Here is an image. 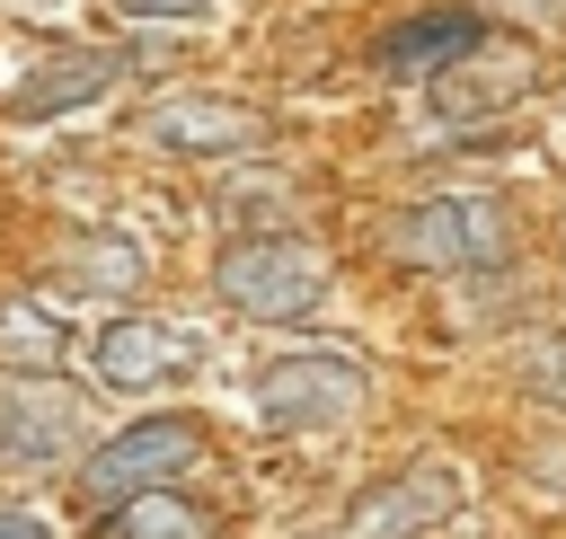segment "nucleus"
Masks as SVG:
<instances>
[{"label":"nucleus","instance_id":"ddd939ff","mask_svg":"<svg viewBox=\"0 0 566 539\" xmlns=\"http://www.w3.org/2000/svg\"><path fill=\"white\" fill-rule=\"evenodd\" d=\"M97 530H106V539H203V504H186V495H168V486H142V495L106 504Z\"/></svg>","mask_w":566,"mask_h":539},{"label":"nucleus","instance_id":"20e7f679","mask_svg":"<svg viewBox=\"0 0 566 539\" xmlns=\"http://www.w3.org/2000/svg\"><path fill=\"white\" fill-rule=\"evenodd\" d=\"M133 133L150 150H177V159H248L274 141V115L248 106V97H212V88H168L133 115Z\"/></svg>","mask_w":566,"mask_h":539},{"label":"nucleus","instance_id":"39448f33","mask_svg":"<svg viewBox=\"0 0 566 539\" xmlns=\"http://www.w3.org/2000/svg\"><path fill=\"white\" fill-rule=\"evenodd\" d=\"M256 415L274 433H327L363 415V371L345 353H283L256 371Z\"/></svg>","mask_w":566,"mask_h":539},{"label":"nucleus","instance_id":"1a4fd4ad","mask_svg":"<svg viewBox=\"0 0 566 539\" xmlns=\"http://www.w3.org/2000/svg\"><path fill=\"white\" fill-rule=\"evenodd\" d=\"M478 35H486V27H478L469 9H424V18H398V27L371 35V71H380V80H433V71H451Z\"/></svg>","mask_w":566,"mask_h":539},{"label":"nucleus","instance_id":"f03ea898","mask_svg":"<svg viewBox=\"0 0 566 539\" xmlns=\"http://www.w3.org/2000/svg\"><path fill=\"white\" fill-rule=\"evenodd\" d=\"M389 247H398L407 265H424V274H486V265L513 256V221H504V203H486V194H424V203L389 230Z\"/></svg>","mask_w":566,"mask_h":539},{"label":"nucleus","instance_id":"f8f14e48","mask_svg":"<svg viewBox=\"0 0 566 539\" xmlns=\"http://www.w3.org/2000/svg\"><path fill=\"white\" fill-rule=\"evenodd\" d=\"M62 353H71V336H62L53 309H35V300H0V371H18V380H53Z\"/></svg>","mask_w":566,"mask_h":539},{"label":"nucleus","instance_id":"f3484780","mask_svg":"<svg viewBox=\"0 0 566 539\" xmlns=\"http://www.w3.org/2000/svg\"><path fill=\"white\" fill-rule=\"evenodd\" d=\"M0 539H44V521L27 504H0Z\"/></svg>","mask_w":566,"mask_h":539},{"label":"nucleus","instance_id":"dca6fc26","mask_svg":"<svg viewBox=\"0 0 566 539\" xmlns=\"http://www.w3.org/2000/svg\"><path fill=\"white\" fill-rule=\"evenodd\" d=\"M124 18H203L212 0H115Z\"/></svg>","mask_w":566,"mask_h":539},{"label":"nucleus","instance_id":"f257e3e1","mask_svg":"<svg viewBox=\"0 0 566 539\" xmlns=\"http://www.w3.org/2000/svg\"><path fill=\"white\" fill-rule=\"evenodd\" d=\"M212 292L239 309V318H310L327 300V256L310 239H283V230H256V239H230L212 256Z\"/></svg>","mask_w":566,"mask_h":539},{"label":"nucleus","instance_id":"423d86ee","mask_svg":"<svg viewBox=\"0 0 566 539\" xmlns=\"http://www.w3.org/2000/svg\"><path fill=\"white\" fill-rule=\"evenodd\" d=\"M531 88H539V53H531L522 35H478L451 71L424 80V106H433L442 124H486V115L522 106Z\"/></svg>","mask_w":566,"mask_h":539},{"label":"nucleus","instance_id":"0eeeda50","mask_svg":"<svg viewBox=\"0 0 566 539\" xmlns=\"http://www.w3.org/2000/svg\"><path fill=\"white\" fill-rule=\"evenodd\" d=\"M88 433V398L53 380H0V451L9 459H71Z\"/></svg>","mask_w":566,"mask_h":539},{"label":"nucleus","instance_id":"7ed1b4c3","mask_svg":"<svg viewBox=\"0 0 566 539\" xmlns=\"http://www.w3.org/2000/svg\"><path fill=\"white\" fill-rule=\"evenodd\" d=\"M203 459V424L195 415H142V424H124V433H106L88 459H80V504H124V495H142V486H168L177 468H195Z\"/></svg>","mask_w":566,"mask_h":539},{"label":"nucleus","instance_id":"a211bd4d","mask_svg":"<svg viewBox=\"0 0 566 539\" xmlns=\"http://www.w3.org/2000/svg\"><path fill=\"white\" fill-rule=\"evenodd\" d=\"M522 18H566V0H513Z\"/></svg>","mask_w":566,"mask_h":539},{"label":"nucleus","instance_id":"4468645a","mask_svg":"<svg viewBox=\"0 0 566 539\" xmlns=\"http://www.w3.org/2000/svg\"><path fill=\"white\" fill-rule=\"evenodd\" d=\"M62 274H71L80 292H133V283L150 274V256H142L133 239H115V230H80V239L62 247Z\"/></svg>","mask_w":566,"mask_h":539},{"label":"nucleus","instance_id":"6e6552de","mask_svg":"<svg viewBox=\"0 0 566 539\" xmlns=\"http://www.w3.org/2000/svg\"><path fill=\"white\" fill-rule=\"evenodd\" d=\"M451 504H460V477H451L442 459H416V468H398L389 486H371V495L345 512L336 539H424Z\"/></svg>","mask_w":566,"mask_h":539},{"label":"nucleus","instance_id":"9d476101","mask_svg":"<svg viewBox=\"0 0 566 539\" xmlns=\"http://www.w3.org/2000/svg\"><path fill=\"white\" fill-rule=\"evenodd\" d=\"M88 353H97V380L106 389H159V380H186L195 371V345L177 327H159V318H115Z\"/></svg>","mask_w":566,"mask_h":539},{"label":"nucleus","instance_id":"2eb2a0df","mask_svg":"<svg viewBox=\"0 0 566 539\" xmlns=\"http://www.w3.org/2000/svg\"><path fill=\"white\" fill-rule=\"evenodd\" d=\"M522 380H531V389H539V398H566V353H557V336H548V345H531V353H522Z\"/></svg>","mask_w":566,"mask_h":539},{"label":"nucleus","instance_id":"9b49d317","mask_svg":"<svg viewBox=\"0 0 566 539\" xmlns=\"http://www.w3.org/2000/svg\"><path fill=\"white\" fill-rule=\"evenodd\" d=\"M115 71H124L115 53H62V62H44V71L9 97V115H18V124H44V115H62V106H88V97L115 88Z\"/></svg>","mask_w":566,"mask_h":539}]
</instances>
